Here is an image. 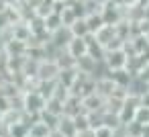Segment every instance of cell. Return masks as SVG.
Returning a JSON list of instances; mask_svg holds the SVG:
<instances>
[{
	"label": "cell",
	"mask_w": 149,
	"mask_h": 137,
	"mask_svg": "<svg viewBox=\"0 0 149 137\" xmlns=\"http://www.w3.org/2000/svg\"><path fill=\"white\" fill-rule=\"evenodd\" d=\"M27 137H31V135H27Z\"/></svg>",
	"instance_id": "12"
},
{
	"label": "cell",
	"mask_w": 149,
	"mask_h": 137,
	"mask_svg": "<svg viewBox=\"0 0 149 137\" xmlns=\"http://www.w3.org/2000/svg\"><path fill=\"white\" fill-rule=\"evenodd\" d=\"M129 51L123 47H116V49H106V55H104V64L108 68V72H114V70H123L129 66Z\"/></svg>",
	"instance_id": "1"
},
{
	"label": "cell",
	"mask_w": 149,
	"mask_h": 137,
	"mask_svg": "<svg viewBox=\"0 0 149 137\" xmlns=\"http://www.w3.org/2000/svg\"><path fill=\"white\" fill-rule=\"evenodd\" d=\"M57 131H59L63 137H78V129H76V121H74V117L61 115L59 125H57Z\"/></svg>",
	"instance_id": "7"
},
{
	"label": "cell",
	"mask_w": 149,
	"mask_h": 137,
	"mask_svg": "<svg viewBox=\"0 0 149 137\" xmlns=\"http://www.w3.org/2000/svg\"><path fill=\"white\" fill-rule=\"evenodd\" d=\"M82 104H84L86 113H98V110H104L106 98H102L98 92H92V94H88V96L82 98Z\"/></svg>",
	"instance_id": "3"
},
{
	"label": "cell",
	"mask_w": 149,
	"mask_h": 137,
	"mask_svg": "<svg viewBox=\"0 0 149 137\" xmlns=\"http://www.w3.org/2000/svg\"><path fill=\"white\" fill-rule=\"evenodd\" d=\"M59 72H61V68L57 66V62L51 59V57H45V59L39 62L37 80H39V82H53V80L59 78Z\"/></svg>",
	"instance_id": "2"
},
{
	"label": "cell",
	"mask_w": 149,
	"mask_h": 137,
	"mask_svg": "<svg viewBox=\"0 0 149 137\" xmlns=\"http://www.w3.org/2000/svg\"><path fill=\"white\" fill-rule=\"evenodd\" d=\"M114 129L108 127V125H100L98 129H94V137H112Z\"/></svg>",
	"instance_id": "10"
},
{
	"label": "cell",
	"mask_w": 149,
	"mask_h": 137,
	"mask_svg": "<svg viewBox=\"0 0 149 137\" xmlns=\"http://www.w3.org/2000/svg\"><path fill=\"white\" fill-rule=\"evenodd\" d=\"M51 131H53V129H51L47 123H43L41 119L35 121V123L29 127V135H31V137H49Z\"/></svg>",
	"instance_id": "8"
},
{
	"label": "cell",
	"mask_w": 149,
	"mask_h": 137,
	"mask_svg": "<svg viewBox=\"0 0 149 137\" xmlns=\"http://www.w3.org/2000/svg\"><path fill=\"white\" fill-rule=\"evenodd\" d=\"M65 49H68V53H70L74 59H78V57H82V55L88 53V39H86V37H74Z\"/></svg>",
	"instance_id": "4"
},
{
	"label": "cell",
	"mask_w": 149,
	"mask_h": 137,
	"mask_svg": "<svg viewBox=\"0 0 149 137\" xmlns=\"http://www.w3.org/2000/svg\"><path fill=\"white\" fill-rule=\"evenodd\" d=\"M114 90H116V84H114V80H112L110 76H100V78H96V92H98L102 98H110V96L114 94Z\"/></svg>",
	"instance_id": "5"
},
{
	"label": "cell",
	"mask_w": 149,
	"mask_h": 137,
	"mask_svg": "<svg viewBox=\"0 0 149 137\" xmlns=\"http://www.w3.org/2000/svg\"><path fill=\"white\" fill-rule=\"evenodd\" d=\"M80 113H86V110H84V104H82V98L70 94L68 100L63 102V115H68V117H76V115H80Z\"/></svg>",
	"instance_id": "6"
},
{
	"label": "cell",
	"mask_w": 149,
	"mask_h": 137,
	"mask_svg": "<svg viewBox=\"0 0 149 137\" xmlns=\"http://www.w3.org/2000/svg\"><path fill=\"white\" fill-rule=\"evenodd\" d=\"M72 35L74 37H88L90 35V29H88V23H86V17H80L72 27H70Z\"/></svg>",
	"instance_id": "9"
},
{
	"label": "cell",
	"mask_w": 149,
	"mask_h": 137,
	"mask_svg": "<svg viewBox=\"0 0 149 137\" xmlns=\"http://www.w3.org/2000/svg\"><path fill=\"white\" fill-rule=\"evenodd\" d=\"M49 137H63V135H61V133H59V131H57V129H53V131H51V135H49Z\"/></svg>",
	"instance_id": "11"
}]
</instances>
